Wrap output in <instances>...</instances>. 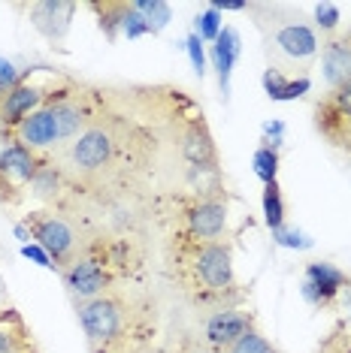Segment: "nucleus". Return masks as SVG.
I'll return each mask as SVG.
<instances>
[{
    "mask_svg": "<svg viewBox=\"0 0 351 353\" xmlns=\"http://www.w3.org/2000/svg\"><path fill=\"white\" fill-rule=\"evenodd\" d=\"M236 58H239V34L234 28H221V34L212 46V63H215V70H218V85H221L225 100L230 91V73H234Z\"/></svg>",
    "mask_w": 351,
    "mask_h": 353,
    "instance_id": "nucleus-18",
    "label": "nucleus"
},
{
    "mask_svg": "<svg viewBox=\"0 0 351 353\" xmlns=\"http://www.w3.org/2000/svg\"><path fill=\"white\" fill-rule=\"evenodd\" d=\"M61 281L67 287L70 299L79 305L97 299V296L109 293L115 284V256L109 251H103L100 245L79 251V256L70 263L67 269H61Z\"/></svg>",
    "mask_w": 351,
    "mask_h": 353,
    "instance_id": "nucleus-6",
    "label": "nucleus"
},
{
    "mask_svg": "<svg viewBox=\"0 0 351 353\" xmlns=\"http://www.w3.org/2000/svg\"><path fill=\"white\" fill-rule=\"evenodd\" d=\"M76 311L91 353H137L151 335V308L131 293L109 290Z\"/></svg>",
    "mask_w": 351,
    "mask_h": 353,
    "instance_id": "nucleus-2",
    "label": "nucleus"
},
{
    "mask_svg": "<svg viewBox=\"0 0 351 353\" xmlns=\"http://www.w3.org/2000/svg\"><path fill=\"white\" fill-rule=\"evenodd\" d=\"M249 10L258 15V30L263 37V52L269 58V70H276L282 76H288V70H297V73L306 76L309 63L321 52L315 30L300 15L282 10V6L252 3Z\"/></svg>",
    "mask_w": 351,
    "mask_h": 353,
    "instance_id": "nucleus-4",
    "label": "nucleus"
},
{
    "mask_svg": "<svg viewBox=\"0 0 351 353\" xmlns=\"http://www.w3.org/2000/svg\"><path fill=\"white\" fill-rule=\"evenodd\" d=\"M263 221H267L269 230L285 227V196L278 181L263 184Z\"/></svg>",
    "mask_w": 351,
    "mask_h": 353,
    "instance_id": "nucleus-20",
    "label": "nucleus"
},
{
    "mask_svg": "<svg viewBox=\"0 0 351 353\" xmlns=\"http://www.w3.org/2000/svg\"><path fill=\"white\" fill-rule=\"evenodd\" d=\"M146 157L149 136L118 115H100L70 145L52 154L67 181L88 190L127 184L133 175H140Z\"/></svg>",
    "mask_w": 351,
    "mask_h": 353,
    "instance_id": "nucleus-1",
    "label": "nucleus"
},
{
    "mask_svg": "<svg viewBox=\"0 0 351 353\" xmlns=\"http://www.w3.org/2000/svg\"><path fill=\"white\" fill-rule=\"evenodd\" d=\"M321 73L327 82V91L330 88H339L351 82V30L339 37H330L321 49Z\"/></svg>",
    "mask_w": 351,
    "mask_h": 353,
    "instance_id": "nucleus-15",
    "label": "nucleus"
},
{
    "mask_svg": "<svg viewBox=\"0 0 351 353\" xmlns=\"http://www.w3.org/2000/svg\"><path fill=\"white\" fill-rule=\"evenodd\" d=\"M185 46H188V54H191V63H194L197 76H203V73H206V54H203V39L197 37V34H191Z\"/></svg>",
    "mask_w": 351,
    "mask_h": 353,
    "instance_id": "nucleus-27",
    "label": "nucleus"
},
{
    "mask_svg": "<svg viewBox=\"0 0 351 353\" xmlns=\"http://www.w3.org/2000/svg\"><path fill=\"white\" fill-rule=\"evenodd\" d=\"M309 88H312L309 76L288 79V76L276 73V70H267V73H263V91H267L273 100H297L309 91Z\"/></svg>",
    "mask_w": 351,
    "mask_h": 353,
    "instance_id": "nucleus-19",
    "label": "nucleus"
},
{
    "mask_svg": "<svg viewBox=\"0 0 351 353\" xmlns=\"http://www.w3.org/2000/svg\"><path fill=\"white\" fill-rule=\"evenodd\" d=\"M348 275L342 269H336L333 263H309L306 266V281H303V296H306L318 308H327V305L336 302V296L342 290H348Z\"/></svg>",
    "mask_w": 351,
    "mask_h": 353,
    "instance_id": "nucleus-14",
    "label": "nucleus"
},
{
    "mask_svg": "<svg viewBox=\"0 0 351 353\" xmlns=\"http://www.w3.org/2000/svg\"><path fill=\"white\" fill-rule=\"evenodd\" d=\"M182 353H218V350H212L206 341H188V344H185V350H182Z\"/></svg>",
    "mask_w": 351,
    "mask_h": 353,
    "instance_id": "nucleus-28",
    "label": "nucleus"
},
{
    "mask_svg": "<svg viewBox=\"0 0 351 353\" xmlns=\"http://www.w3.org/2000/svg\"><path fill=\"white\" fill-rule=\"evenodd\" d=\"M0 353H37L34 335L12 308L0 311Z\"/></svg>",
    "mask_w": 351,
    "mask_h": 353,
    "instance_id": "nucleus-17",
    "label": "nucleus"
},
{
    "mask_svg": "<svg viewBox=\"0 0 351 353\" xmlns=\"http://www.w3.org/2000/svg\"><path fill=\"white\" fill-rule=\"evenodd\" d=\"M315 127L327 142H336L342 133L351 130V82L330 88L315 106Z\"/></svg>",
    "mask_w": 351,
    "mask_h": 353,
    "instance_id": "nucleus-12",
    "label": "nucleus"
},
{
    "mask_svg": "<svg viewBox=\"0 0 351 353\" xmlns=\"http://www.w3.org/2000/svg\"><path fill=\"white\" fill-rule=\"evenodd\" d=\"M176 266L179 281L197 302L234 308L230 302L243 296L234 272V251L227 242H197L176 232Z\"/></svg>",
    "mask_w": 351,
    "mask_h": 353,
    "instance_id": "nucleus-3",
    "label": "nucleus"
},
{
    "mask_svg": "<svg viewBox=\"0 0 351 353\" xmlns=\"http://www.w3.org/2000/svg\"><path fill=\"white\" fill-rule=\"evenodd\" d=\"M67 85H70V79L55 73L49 67L25 70L19 79V85H15L10 94L0 97V130L12 133L28 115H34L39 106H46V103Z\"/></svg>",
    "mask_w": 351,
    "mask_h": 353,
    "instance_id": "nucleus-5",
    "label": "nucleus"
},
{
    "mask_svg": "<svg viewBox=\"0 0 351 353\" xmlns=\"http://www.w3.org/2000/svg\"><path fill=\"white\" fill-rule=\"evenodd\" d=\"M230 221L227 199L218 194H197L182 203V236L197 242H225Z\"/></svg>",
    "mask_w": 351,
    "mask_h": 353,
    "instance_id": "nucleus-9",
    "label": "nucleus"
},
{
    "mask_svg": "<svg viewBox=\"0 0 351 353\" xmlns=\"http://www.w3.org/2000/svg\"><path fill=\"white\" fill-rule=\"evenodd\" d=\"M252 329H258V326H254V314H252V311H243V308H218L215 314L206 317L203 341L209 344L212 350L227 353L245 332H252Z\"/></svg>",
    "mask_w": 351,
    "mask_h": 353,
    "instance_id": "nucleus-11",
    "label": "nucleus"
},
{
    "mask_svg": "<svg viewBox=\"0 0 351 353\" xmlns=\"http://www.w3.org/2000/svg\"><path fill=\"white\" fill-rule=\"evenodd\" d=\"M333 148L345 151V154L351 157V130H345V133H342V136H339V139H336V142H333Z\"/></svg>",
    "mask_w": 351,
    "mask_h": 353,
    "instance_id": "nucleus-29",
    "label": "nucleus"
},
{
    "mask_svg": "<svg viewBox=\"0 0 351 353\" xmlns=\"http://www.w3.org/2000/svg\"><path fill=\"white\" fill-rule=\"evenodd\" d=\"M133 6H137V12L142 15V21L149 25L151 34L164 30L167 25H170V19H173L170 3H164V0H133Z\"/></svg>",
    "mask_w": 351,
    "mask_h": 353,
    "instance_id": "nucleus-21",
    "label": "nucleus"
},
{
    "mask_svg": "<svg viewBox=\"0 0 351 353\" xmlns=\"http://www.w3.org/2000/svg\"><path fill=\"white\" fill-rule=\"evenodd\" d=\"M273 239H276L278 245H285V248H312V239H306L303 232L291 230V227H278V230H273Z\"/></svg>",
    "mask_w": 351,
    "mask_h": 353,
    "instance_id": "nucleus-26",
    "label": "nucleus"
},
{
    "mask_svg": "<svg viewBox=\"0 0 351 353\" xmlns=\"http://www.w3.org/2000/svg\"><path fill=\"white\" fill-rule=\"evenodd\" d=\"M88 10L97 15V25L100 30L106 34L109 43H115V39H122L127 34V25H131L133 19V3L127 0V3H115V0H94V3H88Z\"/></svg>",
    "mask_w": 351,
    "mask_h": 353,
    "instance_id": "nucleus-16",
    "label": "nucleus"
},
{
    "mask_svg": "<svg viewBox=\"0 0 351 353\" xmlns=\"http://www.w3.org/2000/svg\"><path fill=\"white\" fill-rule=\"evenodd\" d=\"M179 154L182 160L197 172H209L218 175V148L209 133L203 112H194L179 130Z\"/></svg>",
    "mask_w": 351,
    "mask_h": 353,
    "instance_id": "nucleus-10",
    "label": "nucleus"
},
{
    "mask_svg": "<svg viewBox=\"0 0 351 353\" xmlns=\"http://www.w3.org/2000/svg\"><path fill=\"white\" fill-rule=\"evenodd\" d=\"M227 353H278V350L273 347V341L269 339H263L258 329H252V332H245Z\"/></svg>",
    "mask_w": 351,
    "mask_h": 353,
    "instance_id": "nucleus-23",
    "label": "nucleus"
},
{
    "mask_svg": "<svg viewBox=\"0 0 351 353\" xmlns=\"http://www.w3.org/2000/svg\"><path fill=\"white\" fill-rule=\"evenodd\" d=\"M28 12L30 25H34L39 34H43L49 43H61L70 30V21L79 10V3L73 0H37V3L21 6Z\"/></svg>",
    "mask_w": 351,
    "mask_h": 353,
    "instance_id": "nucleus-13",
    "label": "nucleus"
},
{
    "mask_svg": "<svg viewBox=\"0 0 351 353\" xmlns=\"http://www.w3.org/2000/svg\"><path fill=\"white\" fill-rule=\"evenodd\" d=\"M194 21H197V30H194V34L200 37V39H212V43L218 39V34H221V15H218V10H215V6H209L206 12H200Z\"/></svg>",
    "mask_w": 351,
    "mask_h": 353,
    "instance_id": "nucleus-24",
    "label": "nucleus"
},
{
    "mask_svg": "<svg viewBox=\"0 0 351 353\" xmlns=\"http://www.w3.org/2000/svg\"><path fill=\"white\" fill-rule=\"evenodd\" d=\"M315 25L324 30V34H333L339 28V6L336 3H318L315 6Z\"/></svg>",
    "mask_w": 351,
    "mask_h": 353,
    "instance_id": "nucleus-25",
    "label": "nucleus"
},
{
    "mask_svg": "<svg viewBox=\"0 0 351 353\" xmlns=\"http://www.w3.org/2000/svg\"><path fill=\"white\" fill-rule=\"evenodd\" d=\"M254 172H258V179L263 184L269 181H278V148H273L269 142H263V145L254 151Z\"/></svg>",
    "mask_w": 351,
    "mask_h": 353,
    "instance_id": "nucleus-22",
    "label": "nucleus"
},
{
    "mask_svg": "<svg viewBox=\"0 0 351 353\" xmlns=\"http://www.w3.org/2000/svg\"><path fill=\"white\" fill-rule=\"evenodd\" d=\"M25 230L30 232V239L43 248L46 256L55 269H67L70 263L79 256V236L58 212L49 208H37L25 218Z\"/></svg>",
    "mask_w": 351,
    "mask_h": 353,
    "instance_id": "nucleus-8",
    "label": "nucleus"
},
{
    "mask_svg": "<svg viewBox=\"0 0 351 353\" xmlns=\"http://www.w3.org/2000/svg\"><path fill=\"white\" fill-rule=\"evenodd\" d=\"M46 160L49 157L21 145L12 133L0 130V203H21Z\"/></svg>",
    "mask_w": 351,
    "mask_h": 353,
    "instance_id": "nucleus-7",
    "label": "nucleus"
}]
</instances>
